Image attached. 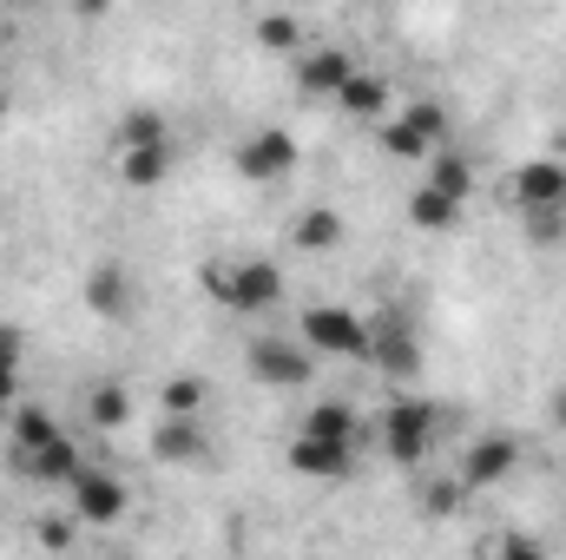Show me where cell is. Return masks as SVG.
Instances as JSON below:
<instances>
[{
    "label": "cell",
    "instance_id": "14",
    "mask_svg": "<svg viewBox=\"0 0 566 560\" xmlns=\"http://www.w3.org/2000/svg\"><path fill=\"white\" fill-rule=\"evenodd\" d=\"M422 165H428L422 185H434V191H441V198H454V205H468V198H474V185H481L474 158H468V152H454V145H434Z\"/></svg>",
    "mask_w": 566,
    "mask_h": 560
},
{
    "label": "cell",
    "instance_id": "27",
    "mask_svg": "<svg viewBox=\"0 0 566 560\" xmlns=\"http://www.w3.org/2000/svg\"><path fill=\"white\" fill-rule=\"evenodd\" d=\"M73 7H80V13H86V20H106V13H113V7H119V0H73Z\"/></svg>",
    "mask_w": 566,
    "mask_h": 560
},
{
    "label": "cell",
    "instance_id": "13",
    "mask_svg": "<svg viewBox=\"0 0 566 560\" xmlns=\"http://www.w3.org/2000/svg\"><path fill=\"white\" fill-rule=\"evenodd\" d=\"M113 165H119V185L126 191H158L178 165V139H158V145H113Z\"/></svg>",
    "mask_w": 566,
    "mask_h": 560
},
{
    "label": "cell",
    "instance_id": "20",
    "mask_svg": "<svg viewBox=\"0 0 566 560\" xmlns=\"http://www.w3.org/2000/svg\"><path fill=\"white\" fill-rule=\"evenodd\" d=\"M86 297H93V310H99V317H126L133 278H126L119 265H99V271H93V283H86Z\"/></svg>",
    "mask_w": 566,
    "mask_h": 560
},
{
    "label": "cell",
    "instance_id": "2",
    "mask_svg": "<svg viewBox=\"0 0 566 560\" xmlns=\"http://www.w3.org/2000/svg\"><path fill=\"white\" fill-rule=\"evenodd\" d=\"M211 297L224 303V310H238V317H264V310H283V297H290V278H283L277 258H264V251H238V258H218L211 271Z\"/></svg>",
    "mask_w": 566,
    "mask_h": 560
},
{
    "label": "cell",
    "instance_id": "24",
    "mask_svg": "<svg viewBox=\"0 0 566 560\" xmlns=\"http://www.w3.org/2000/svg\"><path fill=\"white\" fill-rule=\"evenodd\" d=\"M158 403H165V416H198V409H205V383H198V376H171Z\"/></svg>",
    "mask_w": 566,
    "mask_h": 560
},
{
    "label": "cell",
    "instance_id": "12",
    "mask_svg": "<svg viewBox=\"0 0 566 560\" xmlns=\"http://www.w3.org/2000/svg\"><path fill=\"white\" fill-rule=\"evenodd\" d=\"M349 73H356V60H349L343 46H329V40L296 53V93H303V100H336Z\"/></svg>",
    "mask_w": 566,
    "mask_h": 560
},
{
    "label": "cell",
    "instance_id": "10",
    "mask_svg": "<svg viewBox=\"0 0 566 560\" xmlns=\"http://www.w3.org/2000/svg\"><path fill=\"white\" fill-rule=\"evenodd\" d=\"M514 211H566V158H527L507 172Z\"/></svg>",
    "mask_w": 566,
    "mask_h": 560
},
{
    "label": "cell",
    "instance_id": "22",
    "mask_svg": "<svg viewBox=\"0 0 566 560\" xmlns=\"http://www.w3.org/2000/svg\"><path fill=\"white\" fill-rule=\"evenodd\" d=\"M258 46L264 53H303V20L296 13H264L258 20Z\"/></svg>",
    "mask_w": 566,
    "mask_h": 560
},
{
    "label": "cell",
    "instance_id": "16",
    "mask_svg": "<svg viewBox=\"0 0 566 560\" xmlns=\"http://www.w3.org/2000/svg\"><path fill=\"white\" fill-rule=\"evenodd\" d=\"M336 106L349 113V120H363V126H376V120H389V80L382 73H349L343 80V93H336Z\"/></svg>",
    "mask_w": 566,
    "mask_h": 560
},
{
    "label": "cell",
    "instance_id": "1",
    "mask_svg": "<svg viewBox=\"0 0 566 560\" xmlns=\"http://www.w3.org/2000/svg\"><path fill=\"white\" fill-rule=\"evenodd\" d=\"M7 448H13V468H27V475L46 481V488H66L73 468L86 462V455L73 448V435L46 416V409H33V403H20V416L7 428Z\"/></svg>",
    "mask_w": 566,
    "mask_h": 560
},
{
    "label": "cell",
    "instance_id": "19",
    "mask_svg": "<svg viewBox=\"0 0 566 560\" xmlns=\"http://www.w3.org/2000/svg\"><path fill=\"white\" fill-rule=\"evenodd\" d=\"M151 448H158V462H198L205 455V435L191 428V416H165V428L151 435Z\"/></svg>",
    "mask_w": 566,
    "mask_h": 560
},
{
    "label": "cell",
    "instance_id": "7",
    "mask_svg": "<svg viewBox=\"0 0 566 560\" xmlns=\"http://www.w3.org/2000/svg\"><path fill=\"white\" fill-rule=\"evenodd\" d=\"M251 376L264 383V390H310V376H316V350L296 336V343H283V336H258L251 343Z\"/></svg>",
    "mask_w": 566,
    "mask_h": 560
},
{
    "label": "cell",
    "instance_id": "29",
    "mask_svg": "<svg viewBox=\"0 0 566 560\" xmlns=\"http://www.w3.org/2000/svg\"><path fill=\"white\" fill-rule=\"evenodd\" d=\"M13 113V93H7V73H0V120Z\"/></svg>",
    "mask_w": 566,
    "mask_h": 560
},
{
    "label": "cell",
    "instance_id": "28",
    "mask_svg": "<svg viewBox=\"0 0 566 560\" xmlns=\"http://www.w3.org/2000/svg\"><path fill=\"white\" fill-rule=\"evenodd\" d=\"M554 422H560V428H566V383H560V390H554Z\"/></svg>",
    "mask_w": 566,
    "mask_h": 560
},
{
    "label": "cell",
    "instance_id": "9",
    "mask_svg": "<svg viewBox=\"0 0 566 560\" xmlns=\"http://www.w3.org/2000/svg\"><path fill=\"white\" fill-rule=\"evenodd\" d=\"M283 462H290L303 481H343V475L356 468V442H343V435H316V428H296L290 448H283Z\"/></svg>",
    "mask_w": 566,
    "mask_h": 560
},
{
    "label": "cell",
    "instance_id": "25",
    "mask_svg": "<svg viewBox=\"0 0 566 560\" xmlns=\"http://www.w3.org/2000/svg\"><path fill=\"white\" fill-rule=\"evenodd\" d=\"M126 416H133V396H126L119 383H99V390H93V422H99V428H119Z\"/></svg>",
    "mask_w": 566,
    "mask_h": 560
},
{
    "label": "cell",
    "instance_id": "3",
    "mask_svg": "<svg viewBox=\"0 0 566 560\" xmlns=\"http://www.w3.org/2000/svg\"><path fill=\"white\" fill-rule=\"evenodd\" d=\"M441 448V409L428 396H396L382 403V455L402 468H422L428 455Z\"/></svg>",
    "mask_w": 566,
    "mask_h": 560
},
{
    "label": "cell",
    "instance_id": "23",
    "mask_svg": "<svg viewBox=\"0 0 566 560\" xmlns=\"http://www.w3.org/2000/svg\"><path fill=\"white\" fill-rule=\"evenodd\" d=\"M303 428H316V435H343V442H356V409L349 403H316Z\"/></svg>",
    "mask_w": 566,
    "mask_h": 560
},
{
    "label": "cell",
    "instance_id": "8",
    "mask_svg": "<svg viewBox=\"0 0 566 560\" xmlns=\"http://www.w3.org/2000/svg\"><path fill=\"white\" fill-rule=\"evenodd\" d=\"M231 172L244 178V185H283L290 172H296V139L277 133V126H258L251 139H238L231 152Z\"/></svg>",
    "mask_w": 566,
    "mask_h": 560
},
{
    "label": "cell",
    "instance_id": "26",
    "mask_svg": "<svg viewBox=\"0 0 566 560\" xmlns=\"http://www.w3.org/2000/svg\"><path fill=\"white\" fill-rule=\"evenodd\" d=\"M20 396V350H13V336H0V409Z\"/></svg>",
    "mask_w": 566,
    "mask_h": 560
},
{
    "label": "cell",
    "instance_id": "18",
    "mask_svg": "<svg viewBox=\"0 0 566 560\" xmlns=\"http://www.w3.org/2000/svg\"><path fill=\"white\" fill-rule=\"evenodd\" d=\"M461 211H468V205L441 198L434 185H416V191H409V225H416V231H454V225H461Z\"/></svg>",
    "mask_w": 566,
    "mask_h": 560
},
{
    "label": "cell",
    "instance_id": "11",
    "mask_svg": "<svg viewBox=\"0 0 566 560\" xmlns=\"http://www.w3.org/2000/svg\"><path fill=\"white\" fill-rule=\"evenodd\" d=\"M514 468H521V442H514V435H474L454 475L468 481V495H488V488H494V481H507Z\"/></svg>",
    "mask_w": 566,
    "mask_h": 560
},
{
    "label": "cell",
    "instance_id": "21",
    "mask_svg": "<svg viewBox=\"0 0 566 560\" xmlns=\"http://www.w3.org/2000/svg\"><path fill=\"white\" fill-rule=\"evenodd\" d=\"M158 139H171V120H165L158 106H133V113L113 126V145H158Z\"/></svg>",
    "mask_w": 566,
    "mask_h": 560
},
{
    "label": "cell",
    "instance_id": "5",
    "mask_svg": "<svg viewBox=\"0 0 566 560\" xmlns=\"http://www.w3.org/2000/svg\"><path fill=\"white\" fill-rule=\"evenodd\" d=\"M66 501H73L80 521L106 528V521H119V515L133 508V488H126V475H113L106 462H80L73 481H66Z\"/></svg>",
    "mask_w": 566,
    "mask_h": 560
},
{
    "label": "cell",
    "instance_id": "6",
    "mask_svg": "<svg viewBox=\"0 0 566 560\" xmlns=\"http://www.w3.org/2000/svg\"><path fill=\"white\" fill-rule=\"evenodd\" d=\"M376 133H382V152L389 158H428L434 145H448V113L434 100H409L402 113L376 120Z\"/></svg>",
    "mask_w": 566,
    "mask_h": 560
},
{
    "label": "cell",
    "instance_id": "4",
    "mask_svg": "<svg viewBox=\"0 0 566 560\" xmlns=\"http://www.w3.org/2000/svg\"><path fill=\"white\" fill-rule=\"evenodd\" d=\"M296 336H303L316 356L369 363V336H376V323H369L363 310H349V303H310V310L296 317Z\"/></svg>",
    "mask_w": 566,
    "mask_h": 560
},
{
    "label": "cell",
    "instance_id": "30",
    "mask_svg": "<svg viewBox=\"0 0 566 560\" xmlns=\"http://www.w3.org/2000/svg\"><path fill=\"white\" fill-rule=\"evenodd\" d=\"M20 7H40V0H20Z\"/></svg>",
    "mask_w": 566,
    "mask_h": 560
},
{
    "label": "cell",
    "instance_id": "15",
    "mask_svg": "<svg viewBox=\"0 0 566 560\" xmlns=\"http://www.w3.org/2000/svg\"><path fill=\"white\" fill-rule=\"evenodd\" d=\"M290 245L310 251V258L336 251V245H343V211H336V205H303V211L290 218Z\"/></svg>",
    "mask_w": 566,
    "mask_h": 560
},
{
    "label": "cell",
    "instance_id": "17",
    "mask_svg": "<svg viewBox=\"0 0 566 560\" xmlns=\"http://www.w3.org/2000/svg\"><path fill=\"white\" fill-rule=\"evenodd\" d=\"M369 363H376L382 376H416V336H409L402 323H396V330L382 323V330L369 336Z\"/></svg>",
    "mask_w": 566,
    "mask_h": 560
}]
</instances>
